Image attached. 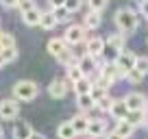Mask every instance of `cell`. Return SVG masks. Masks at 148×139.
I'll use <instances>...</instances> for the list:
<instances>
[{"instance_id":"cell-11","label":"cell","mask_w":148,"mask_h":139,"mask_svg":"<svg viewBox=\"0 0 148 139\" xmlns=\"http://www.w3.org/2000/svg\"><path fill=\"white\" fill-rule=\"evenodd\" d=\"M65 50H70V46L63 42V37H52L50 42H48V52H50L55 59H57V57H61Z\"/></svg>"},{"instance_id":"cell-24","label":"cell","mask_w":148,"mask_h":139,"mask_svg":"<svg viewBox=\"0 0 148 139\" xmlns=\"http://www.w3.org/2000/svg\"><path fill=\"white\" fill-rule=\"evenodd\" d=\"M76 107L83 109V111H87V109L96 107V102H94V98L89 96V93H83V96H76Z\"/></svg>"},{"instance_id":"cell-31","label":"cell","mask_w":148,"mask_h":139,"mask_svg":"<svg viewBox=\"0 0 148 139\" xmlns=\"http://www.w3.org/2000/svg\"><path fill=\"white\" fill-rule=\"evenodd\" d=\"M63 7H65V11L72 15V13H76V11L83 7V0H65V5H63Z\"/></svg>"},{"instance_id":"cell-42","label":"cell","mask_w":148,"mask_h":139,"mask_svg":"<svg viewBox=\"0 0 148 139\" xmlns=\"http://www.w3.org/2000/svg\"><path fill=\"white\" fill-rule=\"evenodd\" d=\"M139 2H148V0H139Z\"/></svg>"},{"instance_id":"cell-6","label":"cell","mask_w":148,"mask_h":139,"mask_svg":"<svg viewBox=\"0 0 148 139\" xmlns=\"http://www.w3.org/2000/svg\"><path fill=\"white\" fill-rule=\"evenodd\" d=\"M18 113H20V102L15 98L0 102V120H15Z\"/></svg>"},{"instance_id":"cell-39","label":"cell","mask_w":148,"mask_h":139,"mask_svg":"<svg viewBox=\"0 0 148 139\" xmlns=\"http://www.w3.org/2000/svg\"><path fill=\"white\" fill-rule=\"evenodd\" d=\"M105 139H122V137H120V135H118V133H116V130H113V133H109V135H107V137H105Z\"/></svg>"},{"instance_id":"cell-21","label":"cell","mask_w":148,"mask_h":139,"mask_svg":"<svg viewBox=\"0 0 148 139\" xmlns=\"http://www.w3.org/2000/svg\"><path fill=\"white\" fill-rule=\"evenodd\" d=\"M79 59L81 57H74L72 50H65L61 57H57V61H59L61 65H65V67H76V65H79Z\"/></svg>"},{"instance_id":"cell-38","label":"cell","mask_w":148,"mask_h":139,"mask_svg":"<svg viewBox=\"0 0 148 139\" xmlns=\"http://www.w3.org/2000/svg\"><path fill=\"white\" fill-rule=\"evenodd\" d=\"M48 5H50V9H57V7L65 5V0H48Z\"/></svg>"},{"instance_id":"cell-25","label":"cell","mask_w":148,"mask_h":139,"mask_svg":"<svg viewBox=\"0 0 148 139\" xmlns=\"http://www.w3.org/2000/svg\"><path fill=\"white\" fill-rule=\"evenodd\" d=\"M0 59H2V63H11V61L18 59V48H5V50H0Z\"/></svg>"},{"instance_id":"cell-28","label":"cell","mask_w":148,"mask_h":139,"mask_svg":"<svg viewBox=\"0 0 148 139\" xmlns=\"http://www.w3.org/2000/svg\"><path fill=\"white\" fill-rule=\"evenodd\" d=\"M50 11H52V15H55L57 24H61V22H68L70 13L65 11V7H57V9H50Z\"/></svg>"},{"instance_id":"cell-16","label":"cell","mask_w":148,"mask_h":139,"mask_svg":"<svg viewBox=\"0 0 148 139\" xmlns=\"http://www.w3.org/2000/svg\"><path fill=\"white\" fill-rule=\"evenodd\" d=\"M57 137L59 139H74L76 137V133H74V126H72V122H61L59 126H57Z\"/></svg>"},{"instance_id":"cell-8","label":"cell","mask_w":148,"mask_h":139,"mask_svg":"<svg viewBox=\"0 0 148 139\" xmlns=\"http://www.w3.org/2000/svg\"><path fill=\"white\" fill-rule=\"evenodd\" d=\"M122 100H124V104H126V109H129V111H146V109H148L146 98H144L142 93H137V91L129 93V96L122 98Z\"/></svg>"},{"instance_id":"cell-9","label":"cell","mask_w":148,"mask_h":139,"mask_svg":"<svg viewBox=\"0 0 148 139\" xmlns=\"http://www.w3.org/2000/svg\"><path fill=\"white\" fill-rule=\"evenodd\" d=\"M68 91H70V85H68V80H63V78H55L48 85V93H50V98H55V100L65 98Z\"/></svg>"},{"instance_id":"cell-22","label":"cell","mask_w":148,"mask_h":139,"mask_svg":"<svg viewBox=\"0 0 148 139\" xmlns=\"http://www.w3.org/2000/svg\"><path fill=\"white\" fill-rule=\"evenodd\" d=\"M126 122H131L133 126H144V124H148L146 111H129V115H126Z\"/></svg>"},{"instance_id":"cell-19","label":"cell","mask_w":148,"mask_h":139,"mask_svg":"<svg viewBox=\"0 0 148 139\" xmlns=\"http://www.w3.org/2000/svg\"><path fill=\"white\" fill-rule=\"evenodd\" d=\"M22 20H24V24H26V26H37V24L42 22V11L35 7V9L22 13Z\"/></svg>"},{"instance_id":"cell-23","label":"cell","mask_w":148,"mask_h":139,"mask_svg":"<svg viewBox=\"0 0 148 139\" xmlns=\"http://www.w3.org/2000/svg\"><path fill=\"white\" fill-rule=\"evenodd\" d=\"M39 26H42L44 31H52V28L57 26V20H55V15H52V11H42V22H39Z\"/></svg>"},{"instance_id":"cell-10","label":"cell","mask_w":148,"mask_h":139,"mask_svg":"<svg viewBox=\"0 0 148 139\" xmlns=\"http://www.w3.org/2000/svg\"><path fill=\"white\" fill-rule=\"evenodd\" d=\"M87 135H89L92 139H96V137H102V135H107V122L102 120V117H98V120H89Z\"/></svg>"},{"instance_id":"cell-1","label":"cell","mask_w":148,"mask_h":139,"mask_svg":"<svg viewBox=\"0 0 148 139\" xmlns=\"http://www.w3.org/2000/svg\"><path fill=\"white\" fill-rule=\"evenodd\" d=\"M137 13L129 7H122V9L116 11V26L120 28L122 35H133L135 28H137Z\"/></svg>"},{"instance_id":"cell-30","label":"cell","mask_w":148,"mask_h":139,"mask_svg":"<svg viewBox=\"0 0 148 139\" xmlns=\"http://www.w3.org/2000/svg\"><path fill=\"white\" fill-rule=\"evenodd\" d=\"M135 70H137L139 74L146 76L148 74V57H137V61H135Z\"/></svg>"},{"instance_id":"cell-2","label":"cell","mask_w":148,"mask_h":139,"mask_svg":"<svg viewBox=\"0 0 148 139\" xmlns=\"http://www.w3.org/2000/svg\"><path fill=\"white\" fill-rule=\"evenodd\" d=\"M37 93H39V87H37L35 80H18V83L13 85V98L18 102H31L37 98Z\"/></svg>"},{"instance_id":"cell-15","label":"cell","mask_w":148,"mask_h":139,"mask_svg":"<svg viewBox=\"0 0 148 139\" xmlns=\"http://www.w3.org/2000/svg\"><path fill=\"white\" fill-rule=\"evenodd\" d=\"M33 135V128L28 122H18L13 126V139H28Z\"/></svg>"},{"instance_id":"cell-17","label":"cell","mask_w":148,"mask_h":139,"mask_svg":"<svg viewBox=\"0 0 148 139\" xmlns=\"http://www.w3.org/2000/svg\"><path fill=\"white\" fill-rule=\"evenodd\" d=\"M92 85H94V80L89 78V76H83L81 80H76V83H74V93H76V96L89 93V91H92Z\"/></svg>"},{"instance_id":"cell-35","label":"cell","mask_w":148,"mask_h":139,"mask_svg":"<svg viewBox=\"0 0 148 139\" xmlns=\"http://www.w3.org/2000/svg\"><path fill=\"white\" fill-rule=\"evenodd\" d=\"M18 9L22 11V13H26V11L35 9V0H20V5H18Z\"/></svg>"},{"instance_id":"cell-5","label":"cell","mask_w":148,"mask_h":139,"mask_svg":"<svg viewBox=\"0 0 148 139\" xmlns=\"http://www.w3.org/2000/svg\"><path fill=\"white\" fill-rule=\"evenodd\" d=\"M85 26L83 24H70L68 28H65V35H63V42L68 44V46H79V44L85 42Z\"/></svg>"},{"instance_id":"cell-12","label":"cell","mask_w":148,"mask_h":139,"mask_svg":"<svg viewBox=\"0 0 148 139\" xmlns=\"http://www.w3.org/2000/svg\"><path fill=\"white\" fill-rule=\"evenodd\" d=\"M109 115L113 117L116 122H122V120H126V115H129V109H126L124 100H116V102H113V107L109 109Z\"/></svg>"},{"instance_id":"cell-41","label":"cell","mask_w":148,"mask_h":139,"mask_svg":"<svg viewBox=\"0 0 148 139\" xmlns=\"http://www.w3.org/2000/svg\"><path fill=\"white\" fill-rule=\"evenodd\" d=\"M0 139H2V128H0Z\"/></svg>"},{"instance_id":"cell-37","label":"cell","mask_w":148,"mask_h":139,"mask_svg":"<svg viewBox=\"0 0 148 139\" xmlns=\"http://www.w3.org/2000/svg\"><path fill=\"white\" fill-rule=\"evenodd\" d=\"M139 13L148 20V2H139Z\"/></svg>"},{"instance_id":"cell-14","label":"cell","mask_w":148,"mask_h":139,"mask_svg":"<svg viewBox=\"0 0 148 139\" xmlns=\"http://www.w3.org/2000/svg\"><path fill=\"white\" fill-rule=\"evenodd\" d=\"M96 67H98V61L94 59V57H89V55H83V57L79 59V70L83 72L85 76H87L89 72H94Z\"/></svg>"},{"instance_id":"cell-36","label":"cell","mask_w":148,"mask_h":139,"mask_svg":"<svg viewBox=\"0 0 148 139\" xmlns=\"http://www.w3.org/2000/svg\"><path fill=\"white\" fill-rule=\"evenodd\" d=\"M0 5L5 7V9H15L20 5V0H0Z\"/></svg>"},{"instance_id":"cell-3","label":"cell","mask_w":148,"mask_h":139,"mask_svg":"<svg viewBox=\"0 0 148 139\" xmlns=\"http://www.w3.org/2000/svg\"><path fill=\"white\" fill-rule=\"evenodd\" d=\"M122 50H124V35H122V33L109 35V39H105V50H102L100 59H105L107 63H113Z\"/></svg>"},{"instance_id":"cell-4","label":"cell","mask_w":148,"mask_h":139,"mask_svg":"<svg viewBox=\"0 0 148 139\" xmlns=\"http://www.w3.org/2000/svg\"><path fill=\"white\" fill-rule=\"evenodd\" d=\"M135 61H137V55H135L133 50H122L120 55H118V59L113 61V63L120 70L122 78H126V72H131V70L135 67Z\"/></svg>"},{"instance_id":"cell-20","label":"cell","mask_w":148,"mask_h":139,"mask_svg":"<svg viewBox=\"0 0 148 139\" xmlns=\"http://www.w3.org/2000/svg\"><path fill=\"white\" fill-rule=\"evenodd\" d=\"M116 133L120 135L122 139H129L131 135L135 133V126L131 124V122H126V120H122V122H118L116 124Z\"/></svg>"},{"instance_id":"cell-34","label":"cell","mask_w":148,"mask_h":139,"mask_svg":"<svg viewBox=\"0 0 148 139\" xmlns=\"http://www.w3.org/2000/svg\"><path fill=\"white\" fill-rule=\"evenodd\" d=\"M144 78H146V76H144V74H139V72H137V70H131V72H126V80H129V83H133V85H137V83H142V80Z\"/></svg>"},{"instance_id":"cell-26","label":"cell","mask_w":148,"mask_h":139,"mask_svg":"<svg viewBox=\"0 0 148 139\" xmlns=\"http://www.w3.org/2000/svg\"><path fill=\"white\" fill-rule=\"evenodd\" d=\"M15 46V37L11 33H0V50H5V48H13Z\"/></svg>"},{"instance_id":"cell-18","label":"cell","mask_w":148,"mask_h":139,"mask_svg":"<svg viewBox=\"0 0 148 139\" xmlns=\"http://www.w3.org/2000/svg\"><path fill=\"white\" fill-rule=\"evenodd\" d=\"M100 13L98 11H87V15H85V22H83V26H85V31H96L98 26H100Z\"/></svg>"},{"instance_id":"cell-29","label":"cell","mask_w":148,"mask_h":139,"mask_svg":"<svg viewBox=\"0 0 148 139\" xmlns=\"http://www.w3.org/2000/svg\"><path fill=\"white\" fill-rule=\"evenodd\" d=\"M89 96L94 98V102H98V100H100V98H105V96H107V89H105V87H100V85H96V83H94V85H92V91H89Z\"/></svg>"},{"instance_id":"cell-7","label":"cell","mask_w":148,"mask_h":139,"mask_svg":"<svg viewBox=\"0 0 148 139\" xmlns=\"http://www.w3.org/2000/svg\"><path fill=\"white\" fill-rule=\"evenodd\" d=\"M102 50H105V39L102 37H87L85 39V55L94 57V59H100Z\"/></svg>"},{"instance_id":"cell-40","label":"cell","mask_w":148,"mask_h":139,"mask_svg":"<svg viewBox=\"0 0 148 139\" xmlns=\"http://www.w3.org/2000/svg\"><path fill=\"white\" fill-rule=\"evenodd\" d=\"M28 139H46V137H44V135H39V133H33Z\"/></svg>"},{"instance_id":"cell-13","label":"cell","mask_w":148,"mask_h":139,"mask_svg":"<svg viewBox=\"0 0 148 139\" xmlns=\"http://www.w3.org/2000/svg\"><path fill=\"white\" fill-rule=\"evenodd\" d=\"M70 122H72V126H74V133H76V135H83V133H87L89 117L85 115V113H79V115H74Z\"/></svg>"},{"instance_id":"cell-32","label":"cell","mask_w":148,"mask_h":139,"mask_svg":"<svg viewBox=\"0 0 148 139\" xmlns=\"http://www.w3.org/2000/svg\"><path fill=\"white\" fill-rule=\"evenodd\" d=\"M109 5V0H87V7H89V11H98L100 13L105 7Z\"/></svg>"},{"instance_id":"cell-27","label":"cell","mask_w":148,"mask_h":139,"mask_svg":"<svg viewBox=\"0 0 148 139\" xmlns=\"http://www.w3.org/2000/svg\"><path fill=\"white\" fill-rule=\"evenodd\" d=\"M65 76H68V83H76V80H81V78H83V72H81V70H79V65H76V67H68V74H65Z\"/></svg>"},{"instance_id":"cell-33","label":"cell","mask_w":148,"mask_h":139,"mask_svg":"<svg viewBox=\"0 0 148 139\" xmlns=\"http://www.w3.org/2000/svg\"><path fill=\"white\" fill-rule=\"evenodd\" d=\"M113 102H116V100H113V98H109V96H105V98H100V100H98V102H96V107H98V109H100V111H107V113H109V109H111V107H113Z\"/></svg>"}]
</instances>
